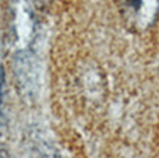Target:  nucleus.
<instances>
[{"instance_id":"obj_1","label":"nucleus","mask_w":159,"mask_h":158,"mask_svg":"<svg viewBox=\"0 0 159 158\" xmlns=\"http://www.w3.org/2000/svg\"><path fill=\"white\" fill-rule=\"evenodd\" d=\"M117 6L126 25L135 32L148 30L159 11V0H117Z\"/></svg>"},{"instance_id":"obj_2","label":"nucleus","mask_w":159,"mask_h":158,"mask_svg":"<svg viewBox=\"0 0 159 158\" xmlns=\"http://www.w3.org/2000/svg\"><path fill=\"white\" fill-rule=\"evenodd\" d=\"M0 158H11V156L8 154V151L6 150V148H3L2 146H0Z\"/></svg>"},{"instance_id":"obj_3","label":"nucleus","mask_w":159,"mask_h":158,"mask_svg":"<svg viewBox=\"0 0 159 158\" xmlns=\"http://www.w3.org/2000/svg\"><path fill=\"white\" fill-rule=\"evenodd\" d=\"M2 94H3V72L0 69V102H2Z\"/></svg>"}]
</instances>
